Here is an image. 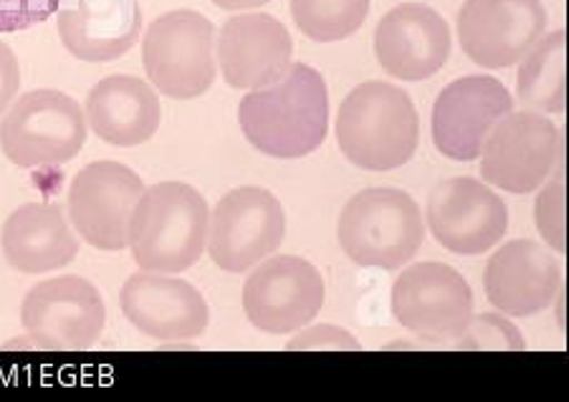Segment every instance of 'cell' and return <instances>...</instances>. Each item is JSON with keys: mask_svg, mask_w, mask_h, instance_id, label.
I'll return each instance as SVG.
<instances>
[{"mask_svg": "<svg viewBox=\"0 0 569 402\" xmlns=\"http://www.w3.org/2000/svg\"><path fill=\"white\" fill-rule=\"evenodd\" d=\"M238 124L251 148L269 158H307L321 148L329 130L325 77L309 63L291 61L279 79L241 99Z\"/></svg>", "mask_w": 569, "mask_h": 402, "instance_id": "1", "label": "cell"}, {"mask_svg": "<svg viewBox=\"0 0 569 402\" xmlns=\"http://www.w3.org/2000/svg\"><path fill=\"white\" fill-rule=\"evenodd\" d=\"M210 208L188 182L168 180L144 188L130 221L132 259L142 271L182 273L208 249Z\"/></svg>", "mask_w": 569, "mask_h": 402, "instance_id": "2", "label": "cell"}, {"mask_svg": "<svg viewBox=\"0 0 569 402\" xmlns=\"http://www.w3.org/2000/svg\"><path fill=\"white\" fill-rule=\"evenodd\" d=\"M335 132L339 150L357 168L388 172L416 154L420 124L416 104L400 87L365 81L339 104Z\"/></svg>", "mask_w": 569, "mask_h": 402, "instance_id": "3", "label": "cell"}, {"mask_svg": "<svg viewBox=\"0 0 569 402\" xmlns=\"http://www.w3.org/2000/svg\"><path fill=\"white\" fill-rule=\"evenodd\" d=\"M337 239L357 267L395 271L423 245V213L406 190L367 188L339 213Z\"/></svg>", "mask_w": 569, "mask_h": 402, "instance_id": "4", "label": "cell"}, {"mask_svg": "<svg viewBox=\"0 0 569 402\" xmlns=\"http://www.w3.org/2000/svg\"><path fill=\"white\" fill-rule=\"evenodd\" d=\"M87 114L59 89H33L13 99L0 120V150L18 168H57L87 144Z\"/></svg>", "mask_w": 569, "mask_h": 402, "instance_id": "5", "label": "cell"}, {"mask_svg": "<svg viewBox=\"0 0 569 402\" xmlns=\"http://www.w3.org/2000/svg\"><path fill=\"white\" fill-rule=\"evenodd\" d=\"M142 61L147 79L164 97H203L218 71L216 26L198 11L162 13L144 33Z\"/></svg>", "mask_w": 569, "mask_h": 402, "instance_id": "6", "label": "cell"}, {"mask_svg": "<svg viewBox=\"0 0 569 402\" xmlns=\"http://www.w3.org/2000/svg\"><path fill=\"white\" fill-rule=\"evenodd\" d=\"M287 213L271 190L243 185L220 198L208 223V253L218 269L243 273L279 251Z\"/></svg>", "mask_w": 569, "mask_h": 402, "instance_id": "7", "label": "cell"}, {"mask_svg": "<svg viewBox=\"0 0 569 402\" xmlns=\"http://www.w3.org/2000/svg\"><path fill=\"white\" fill-rule=\"evenodd\" d=\"M479 158L486 185L527 195L545 185L562 160V137L547 117L509 112L486 137Z\"/></svg>", "mask_w": 569, "mask_h": 402, "instance_id": "8", "label": "cell"}, {"mask_svg": "<svg viewBox=\"0 0 569 402\" xmlns=\"http://www.w3.org/2000/svg\"><path fill=\"white\" fill-rule=\"evenodd\" d=\"M392 316L420 340L453 342L473 316V291L448 263H412L392 283Z\"/></svg>", "mask_w": 569, "mask_h": 402, "instance_id": "9", "label": "cell"}, {"mask_svg": "<svg viewBox=\"0 0 569 402\" xmlns=\"http://www.w3.org/2000/svg\"><path fill=\"white\" fill-rule=\"evenodd\" d=\"M325 279L301 255H269L243 283V312L266 334H291L325 306Z\"/></svg>", "mask_w": 569, "mask_h": 402, "instance_id": "10", "label": "cell"}, {"mask_svg": "<svg viewBox=\"0 0 569 402\" xmlns=\"http://www.w3.org/2000/svg\"><path fill=\"white\" fill-rule=\"evenodd\" d=\"M144 182L114 160H99L77 172L69 188V221L91 249L122 251L130 245V221Z\"/></svg>", "mask_w": 569, "mask_h": 402, "instance_id": "11", "label": "cell"}, {"mask_svg": "<svg viewBox=\"0 0 569 402\" xmlns=\"http://www.w3.org/2000/svg\"><path fill=\"white\" fill-rule=\"evenodd\" d=\"M21 322L33 344L46 350H89L102 340L107 306L91 281L59 277L36 283L26 294Z\"/></svg>", "mask_w": 569, "mask_h": 402, "instance_id": "12", "label": "cell"}, {"mask_svg": "<svg viewBox=\"0 0 569 402\" xmlns=\"http://www.w3.org/2000/svg\"><path fill=\"white\" fill-rule=\"evenodd\" d=\"M426 221L433 239L458 255H481L503 241L509 208L473 178H451L430 190Z\"/></svg>", "mask_w": 569, "mask_h": 402, "instance_id": "13", "label": "cell"}, {"mask_svg": "<svg viewBox=\"0 0 569 402\" xmlns=\"http://www.w3.org/2000/svg\"><path fill=\"white\" fill-rule=\"evenodd\" d=\"M456 23L468 59L483 69H507L545 36L547 8L541 0H466Z\"/></svg>", "mask_w": 569, "mask_h": 402, "instance_id": "14", "label": "cell"}, {"mask_svg": "<svg viewBox=\"0 0 569 402\" xmlns=\"http://www.w3.org/2000/svg\"><path fill=\"white\" fill-rule=\"evenodd\" d=\"M509 112H513V99L499 79L473 74L451 81L433 104L430 127L436 150L448 160L473 162L486 137Z\"/></svg>", "mask_w": 569, "mask_h": 402, "instance_id": "15", "label": "cell"}, {"mask_svg": "<svg viewBox=\"0 0 569 402\" xmlns=\"http://www.w3.org/2000/svg\"><path fill=\"white\" fill-rule=\"evenodd\" d=\"M119 306L137 332L160 342L196 340L210 322L203 294L172 273H132L119 291Z\"/></svg>", "mask_w": 569, "mask_h": 402, "instance_id": "16", "label": "cell"}, {"mask_svg": "<svg viewBox=\"0 0 569 402\" xmlns=\"http://www.w3.org/2000/svg\"><path fill=\"white\" fill-rule=\"evenodd\" d=\"M375 57L390 77L423 81L451 57V29L430 6L402 3L375 29Z\"/></svg>", "mask_w": 569, "mask_h": 402, "instance_id": "17", "label": "cell"}, {"mask_svg": "<svg viewBox=\"0 0 569 402\" xmlns=\"http://www.w3.org/2000/svg\"><path fill=\"white\" fill-rule=\"evenodd\" d=\"M483 291L503 316L539 314L562 291V267L541 243H503L486 263Z\"/></svg>", "mask_w": 569, "mask_h": 402, "instance_id": "18", "label": "cell"}, {"mask_svg": "<svg viewBox=\"0 0 569 402\" xmlns=\"http://www.w3.org/2000/svg\"><path fill=\"white\" fill-rule=\"evenodd\" d=\"M218 63L233 89H261L289 69L293 41L277 16L243 13L223 23L218 33Z\"/></svg>", "mask_w": 569, "mask_h": 402, "instance_id": "19", "label": "cell"}, {"mask_svg": "<svg viewBox=\"0 0 569 402\" xmlns=\"http://www.w3.org/2000/svg\"><path fill=\"white\" fill-rule=\"evenodd\" d=\"M57 29L71 57L107 63L140 41L142 8L137 0H71L59 11Z\"/></svg>", "mask_w": 569, "mask_h": 402, "instance_id": "20", "label": "cell"}, {"mask_svg": "<svg viewBox=\"0 0 569 402\" xmlns=\"http://www.w3.org/2000/svg\"><path fill=\"white\" fill-rule=\"evenodd\" d=\"M87 124L112 148H137L160 130V97L147 81L112 74L99 81L87 97Z\"/></svg>", "mask_w": 569, "mask_h": 402, "instance_id": "21", "label": "cell"}, {"mask_svg": "<svg viewBox=\"0 0 569 402\" xmlns=\"http://www.w3.org/2000/svg\"><path fill=\"white\" fill-rule=\"evenodd\" d=\"M3 255L16 271L39 273L59 271L77 259L79 241L53 203H26L16 208L0 233Z\"/></svg>", "mask_w": 569, "mask_h": 402, "instance_id": "22", "label": "cell"}, {"mask_svg": "<svg viewBox=\"0 0 569 402\" xmlns=\"http://www.w3.org/2000/svg\"><path fill=\"white\" fill-rule=\"evenodd\" d=\"M517 94L527 107L545 114H565L567 109V33L559 29L531 46L521 59Z\"/></svg>", "mask_w": 569, "mask_h": 402, "instance_id": "23", "label": "cell"}, {"mask_svg": "<svg viewBox=\"0 0 569 402\" xmlns=\"http://www.w3.org/2000/svg\"><path fill=\"white\" fill-rule=\"evenodd\" d=\"M291 16L311 41L332 43L362 29L370 0H291Z\"/></svg>", "mask_w": 569, "mask_h": 402, "instance_id": "24", "label": "cell"}, {"mask_svg": "<svg viewBox=\"0 0 569 402\" xmlns=\"http://www.w3.org/2000/svg\"><path fill=\"white\" fill-rule=\"evenodd\" d=\"M453 350L466 352H525L527 340L517 324L501 314H479L453 340Z\"/></svg>", "mask_w": 569, "mask_h": 402, "instance_id": "25", "label": "cell"}, {"mask_svg": "<svg viewBox=\"0 0 569 402\" xmlns=\"http://www.w3.org/2000/svg\"><path fill=\"white\" fill-rule=\"evenodd\" d=\"M565 180L562 172L541 188V193L535 203V221L541 239L547 241L549 249L557 253H567V231H565Z\"/></svg>", "mask_w": 569, "mask_h": 402, "instance_id": "26", "label": "cell"}, {"mask_svg": "<svg viewBox=\"0 0 569 402\" xmlns=\"http://www.w3.org/2000/svg\"><path fill=\"white\" fill-rule=\"evenodd\" d=\"M61 0H0V33L33 29L59 11Z\"/></svg>", "mask_w": 569, "mask_h": 402, "instance_id": "27", "label": "cell"}, {"mask_svg": "<svg viewBox=\"0 0 569 402\" xmlns=\"http://www.w3.org/2000/svg\"><path fill=\"white\" fill-rule=\"evenodd\" d=\"M289 352H360L362 344L357 342V336L347 332V329H339L335 324H317L309 326L305 332H299L293 340L287 344Z\"/></svg>", "mask_w": 569, "mask_h": 402, "instance_id": "28", "label": "cell"}, {"mask_svg": "<svg viewBox=\"0 0 569 402\" xmlns=\"http://www.w3.org/2000/svg\"><path fill=\"white\" fill-rule=\"evenodd\" d=\"M18 89H21V67L11 46L0 41V117L13 104Z\"/></svg>", "mask_w": 569, "mask_h": 402, "instance_id": "29", "label": "cell"}, {"mask_svg": "<svg viewBox=\"0 0 569 402\" xmlns=\"http://www.w3.org/2000/svg\"><path fill=\"white\" fill-rule=\"evenodd\" d=\"M213 3L223 11H251V8H261L271 0H213Z\"/></svg>", "mask_w": 569, "mask_h": 402, "instance_id": "30", "label": "cell"}]
</instances>
